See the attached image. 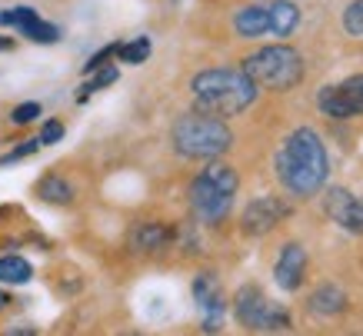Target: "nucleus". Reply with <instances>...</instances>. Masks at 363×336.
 <instances>
[{
    "instance_id": "obj_1",
    "label": "nucleus",
    "mask_w": 363,
    "mask_h": 336,
    "mask_svg": "<svg viewBox=\"0 0 363 336\" xmlns=\"http://www.w3.org/2000/svg\"><path fill=\"white\" fill-rule=\"evenodd\" d=\"M277 180L290 196H313L327 184L330 163H327V147L317 137V130L300 127L284 140V147L274 157Z\"/></svg>"
},
{
    "instance_id": "obj_2",
    "label": "nucleus",
    "mask_w": 363,
    "mask_h": 336,
    "mask_svg": "<svg viewBox=\"0 0 363 336\" xmlns=\"http://www.w3.org/2000/svg\"><path fill=\"white\" fill-rule=\"evenodd\" d=\"M190 94H194V103L203 113H213V117H237L257 100V84L243 70H200L194 80H190Z\"/></svg>"
},
{
    "instance_id": "obj_3",
    "label": "nucleus",
    "mask_w": 363,
    "mask_h": 336,
    "mask_svg": "<svg viewBox=\"0 0 363 336\" xmlns=\"http://www.w3.org/2000/svg\"><path fill=\"white\" fill-rule=\"evenodd\" d=\"M237 186H240V177L233 170L230 163L223 160H213L194 177V184H190V210H194V217L200 223H210V227H217L220 220H227L230 213L233 200H237Z\"/></svg>"
},
{
    "instance_id": "obj_4",
    "label": "nucleus",
    "mask_w": 363,
    "mask_h": 336,
    "mask_svg": "<svg viewBox=\"0 0 363 336\" xmlns=\"http://www.w3.org/2000/svg\"><path fill=\"white\" fill-rule=\"evenodd\" d=\"M170 137H174V150L180 157H187V160H213V157L230 150L233 143V133L223 123V117H213V113H203V110L184 113L174 123Z\"/></svg>"
},
{
    "instance_id": "obj_5",
    "label": "nucleus",
    "mask_w": 363,
    "mask_h": 336,
    "mask_svg": "<svg viewBox=\"0 0 363 336\" xmlns=\"http://www.w3.org/2000/svg\"><path fill=\"white\" fill-rule=\"evenodd\" d=\"M243 74L250 77L257 87L267 90H294L303 80V60L294 47L274 44L257 54L243 57Z\"/></svg>"
},
{
    "instance_id": "obj_6",
    "label": "nucleus",
    "mask_w": 363,
    "mask_h": 336,
    "mask_svg": "<svg viewBox=\"0 0 363 336\" xmlns=\"http://www.w3.org/2000/svg\"><path fill=\"white\" fill-rule=\"evenodd\" d=\"M233 316L243 330H253V333H277V330H290V313L274 306L264 296L260 286H240L237 296H233Z\"/></svg>"
},
{
    "instance_id": "obj_7",
    "label": "nucleus",
    "mask_w": 363,
    "mask_h": 336,
    "mask_svg": "<svg viewBox=\"0 0 363 336\" xmlns=\"http://www.w3.org/2000/svg\"><path fill=\"white\" fill-rule=\"evenodd\" d=\"M317 107L330 120H350L363 113V74H353L340 84H330L317 94Z\"/></svg>"
},
{
    "instance_id": "obj_8",
    "label": "nucleus",
    "mask_w": 363,
    "mask_h": 336,
    "mask_svg": "<svg viewBox=\"0 0 363 336\" xmlns=\"http://www.w3.org/2000/svg\"><path fill=\"white\" fill-rule=\"evenodd\" d=\"M284 217H290V203L280 196H257L247 210H243L240 230L247 237H264L280 223Z\"/></svg>"
},
{
    "instance_id": "obj_9",
    "label": "nucleus",
    "mask_w": 363,
    "mask_h": 336,
    "mask_svg": "<svg viewBox=\"0 0 363 336\" xmlns=\"http://www.w3.org/2000/svg\"><path fill=\"white\" fill-rule=\"evenodd\" d=\"M194 300H197L203 330H207V333H217L223 323V313H227V300H223V290L213 273H200L197 280H194Z\"/></svg>"
},
{
    "instance_id": "obj_10",
    "label": "nucleus",
    "mask_w": 363,
    "mask_h": 336,
    "mask_svg": "<svg viewBox=\"0 0 363 336\" xmlns=\"http://www.w3.org/2000/svg\"><path fill=\"white\" fill-rule=\"evenodd\" d=\"M323 210H327V217H330L333 223H340L343 230L363 233V200L360 196H353L350 190H343V186L327 190V196H323Z\"/></svg>"
},
{
    "instance_id": "obj_11",
    "label": "nucleus",
    "mask_w": 363,
    "mask_h": 336,
    "mask_svg": "<svg viewBox=\"0 0 363 336\" xmlns=\"http://www.w3.org/2000/svg\"><path fill=\"white\" fill-rule=\"evenodd\" d=\"M303 276H307V250L300 247V243H286V247L280 250L277 267H274L277 286L286 293H294V290H300Z\"/></svg>"
},
{
    "instance_id": "obj_12",
    "label": "nucleus",
    "mask_w": 363,
    "mask_h": 336,
    "mask_svg": "<svg viewBox=\"0 0 363 336\" xmlns=\"http://www.w3.org/2000/svg\"><path fill=\"white\" fill-rule=\"evenodd\" d=\"M233 30H237V37H247V40H253V37H267V33H270V13H267V4H250V7L237 11V17H233Z\"/></svg>"
},
{
    "instance_id": "obj_13",
    "label": "nucleus",
    "mask_w": 363,
    "mask_h": 336,
    "mask_svg": "<svg viewBox=\"0 0 363 336\" xmlns=\"http://www.w3.org/2000/svg\"><path fill=\"white\" fill-rule=\"evenodd\" d=\"M267 13H270V33L274 37H290V33L297 30L300 23V7L297 4H290V0H274V4H267Z\"/></svg>"
},
{
    "instance_id": "obj_14",
    "label": "nucleus",
    "mask_w": 363,
    "mask_h": 336,
    "mask_svg": "<svg viewBox=\"0 0 363 336\" xmlns=\"http://www.w3.org/2000/svg\"><path fill=\"white\" fill-rule=\"evenodd\" d=\"M167 240H170V230L167 227H160V223H140V227L133 230L130 247L140 250V253H154V250L167 247Z\"/></svg>"
},
{
    "instance_id": "obj_15",
    "label": "nucleus",
    "mask_w": 363,
    "mask_h": 336,
    "mask_svg": "<svg viewBox=\"0 0 363 336\" xmlns=\"http://www.w3.org/2000/svg\"><path fill=\"white\" fill-rule=\"evenodd\" d=\"M310 310L317 316H333V313H343L347 310V296H343V290H337V286H320L313 296H310Z\"/></svg>"
},
{
    "instance_id": "obj_16",
    "label": "nucleus",
    "mask_w": 363,
    "mask_h": 336,
    "mask_svg": "<svg viewBox=\"0 0 363 336\" xmlns=\"http://www.w3.org/2000/svg\"><path fill=\"white\" fill-rule=\"evenodd\" d=\"M33 276V267L23 257L17 253H7V257H0V283H7V286H23V283H30Z\"/></svg>"
},
{
    "instance_id": "obj_17",
    "label": "nucleus",
    "mask_w": 363,
    "mask_h": 336,
    "mask_svg": "<svg viewBox=\"0 0 363 336\" xmlns=\"http://www.w3.org/2000/svg\"><path fill=\"white\" fill-rule=\"evenodd\" d=\"M37 194H40V200H47V203H70V200H74V186L67 184L64 177L50 174L37 184Z\"/></svg>"
},
{
    "instance_id": "obj_18",
    "label": "nucleus",
    "mask_w": 363,
    "mask_h": 336,
    "mask_svg": "<svg viewBox=\"0 0 363 336\" xmlns=\"http://www.w3.org/2000/svg\"><path fill=\"white\" fill-rule=\"evenodd\" d=\"M21 33L27 37V40H33V44H57L60 40V30H57L54 23H47V21H40V13L33 17V21H27L21 27Z\"/></svg>"
},
{
    "instance_id": "obj_19",
    "label": "nucleus",
    "mask_w": 363,
    "mask_h": 336,
    "mask_svg": "<svg viewBox=\"0 0 363 336\" xmlns=\"http://www.w3.org/2000/svg\"><path fill=\"white\" fill-rule=\"evenodd\" d=\"M113 80H117V67H111V64H104V67H97V74L90 77L87 84L80 87V94H77V100H87L90 94H97V90H104V87H111Z\"/></svg>"
},
{
    "instance_id": "obj_20",
    "label": "nucleus",
    "mask_w": 363,
    "mask_h": 336,
    "mask_svg": "<svg viewBox=\"0 0 363 336\" xmlns=\"http://www.w3.org/2000/svg\"><path fill=\"white\" fill-rule=\"evenodd\" d=\"M117 57H121L123 64H143V60L150 57V40H147V37H137L130 44H117Z\"/></svg>"
},
{
    "instance_id": "obj_21",
    "label": "nucleus",
    "mask_w": 363,
    "mask_h": 336,
    "mask_svg": "<svg viewBox=\"0 0 363 336\" xmlns=\"http://www.w3.org/2000/svg\"><path fill=\"white\" fill-rule=\"evenodd\" d=\"M343 30L350 37H363V0H353L343 11Z\"/></svg>"
},
{
    "instance_id": "obj_22",
    "label": "nucleus",
    "mask_w": 363,
    "mask_h": 336,
    "mask_svg": "<svg viewBox=\"0 0 363 336\" xmlns=\"http://www.w3.org/2000/svg\"><path fill=\"white\" fill-rule=\"evenodd\" d=\"M33 17H37V11H33V7H13V11L0 13V23H4V27H17V30H21L23 23L33 21Z\"/></svg>"
},
{
    "instance_id": "obj_23",
    "label": "nucleus",
    "mask_w": 363,
    "mask_h": 336,
    "mask_svg": "<svg viewBox=\"0 0 363 336\" xmlns=\"http://www.w3.org/2000/svg\"><path fill=\"white\" fill-rule=\"evenodd\" d=\"M37 147H44V143H40V137H33V140L21 143V147H13V150L7 153V157H4V160H0V167H11L13 160H23V157H30V153L37 150Z\"/></svg>"
},
{
    "instance_id": "obj_24",
    "label": "nucleus",
    "mask_w": 363,
    "mask_h": 336,
    "mask_svg": "<svg viewBox=\"0 0 363 336\" xmlns=\"http://www.w3.org/2000/svg\"><path fill=\"white\" fill-rule=\"evenodd\" d=\"M40 117V103H21V107H13L11 120L17 123V127H23V123H30V120Z\"/></svg>"
},
{
    "instance_id": "obj_25",
    "label": "nucleus",
    "mask_w": 363,
    "mask_h": 336,
    "mask_svg": "<svg viewBox=\"0 0 363 336\" xmlns=\"http://www.w3.org/2000/svg\"><path fill=\"white\" fill-rule=\"evenodd\" d=\"M111 57H117V44H111V47H104V50H97V54H94V57L87 60L84 74H94V70H97V67H104L107 60H111Z\"/></svg>"
},
{
    "instance_id": "obj_26",
    "label": "nucleus",
    "mask_w": 363,
    "mask_h": 336,
    "mask_svg": "<svg viewBox=\"0 0 363 336\" xmlns=\"http://www.w3.org/2000/svg\"><path fill=\"white\" fill-rule=\"evenodd\" d=\"M64 137V123L60 120H47L44 130H40V143H57Z\"/></svg>"
},
{
    "instance_id": "obj_27",
    "label": "nucleus",
    "mask_w": 363,
    "mask_h": 336,
    "mask_svg": "<svg viewBox=\"0 0 363 336\" xmlns=\"http://www.w3.org/2000/svg\"><path fill=\"white\" fill-rule=\"evenodd\" d=\"M7 303H11V296H7V293L0 290V310H4V306H7Z\"/></svg>"
},
{
    "instance_id": "obj_28",
    "label": "nucleus",
    "mask_w": 363,
    "mask_h": 336,
    "mask_svg": "<svg viewBox=\"0 0 363 336\" xmlns=\"http://www.w3.org/2000/svg\"><path fill=\"white\" fill-rule=\"evenodd\" d=\"M0 50H11V40H7V37H0Z\"/></svg>"
}]
</instances>
